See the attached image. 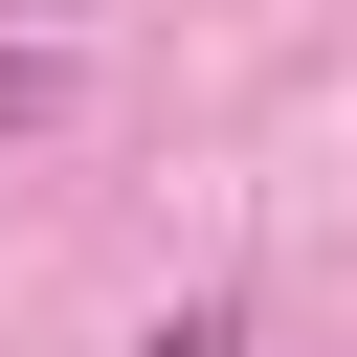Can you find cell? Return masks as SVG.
<instances>
[{
    "label": "cell",
    "instance_id": "cell-1",
    "mask_svg": "<svg viewBox=\"0 0 357 357\" xmlns=\"http://www.w3.org/2000/svg\"><path fill=\"white\" fill-rule=\"evenodd\" d=\"M134 357H245V312H223V290H201V312H156V335H134Z\"/></svg>",
    "mask_w": 357,
    "mask_h": 357
}]
</instances>
